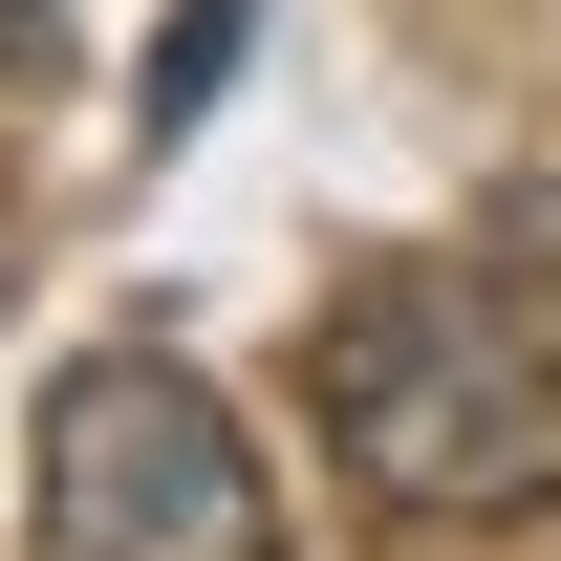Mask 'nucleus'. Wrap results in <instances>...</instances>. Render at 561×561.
Returning <instances> with one entry per match:
<instances>
[{
	"instance_id": "obj_2",
	"label": "nucleus",
	"mask_w": 561,
	"mask_h": 561,
	"mask_svg": "<svg viewBox=\"0 0 561 561\" xmlns=\"http://www.w3.org/2000/svg\"><path fill=\"white\" fill-rule=\"evenodd\" d=\"M22 496H44V561H280V476L238 454V411L173 346H66L44 367Z\"/></svg>"
},
{
	"instance_id": "obj_1",
	"label": "nucleus",
	"mask_w": 561,
	"mask_h": 561,
	"mask_svg": "<svg viewBox=\"0 0 561 561\" xmlns=\"http://www.w3.org/2000/svg\"><path fill=\"white\" fill-rule=\"evenodd\" d=\"M324 476L389 518H540L561 496V195H518L454 260H389L302 346Z\"/></svg>"
},
{
	"instance_id": "obj_3",
	"label": "nucleus",
	"mask_w": 561,
	"mask_h": 561,
	"mask_svg": "<svg viewBox=\"0 0 561 561\" xmlns=\"http://www.w3.org/2000/svg\"><path fill=\"white\" fill-rule=\"evenodd\" d=\"M44 44H66V22H44V0H0V87H22V66H44Z\"/></svg>"
}]
</instances>
